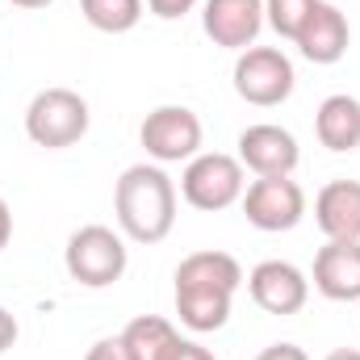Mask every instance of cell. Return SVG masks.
<instances>
[{"mask_svg":"<svg viewBox=\"0 0 360 360\" xmlns=\"http://www.w3.org/2000/svg\"><path fill=\"white\" fill-rule=\"evenodd\" d=\"M243 269L226 252H193L176 264V314L197 335L226 327Z\"/></svg>","mask_w":360,"mask_h":360,"instance_id":"1","label":"cell"},{"mask_svg":"<svg viewBox=\"0 0 360 360\" xmlns=\"http://www.w3.org/2000/svg\"><path fill=\"white\" fill-rule=\"evenodd\" d=\"M113 214L126 239L134 243H164L176 226V184L160 164H134L117 176Z\"/></svg>","mask_w":360,"mask_h":360,"instance_id":"2","label":"cell"},{"mask_svg":"<svg viewBox=\"0 0 360 360\" xmlns=\"http://www.w3.org/2000/svg\"><path fill=\"white\" fill-rule=\"evenodd\" d=\"M89 101L72 89H42L30 109H25V134L30 143L46 147V151H63V147H76L84 134H89Z\"/></svg>","mask_w":360,"mask_h":360,"instance_id":"3","label":"cell"},{"mask_svg":"<svg viewBox=\"0 0 360 360\" xmlns=\"http://www.w3.org/2000/svg\"><path fill=\"white\" fill-rule=\"evenodd\" d=\"M243 188H248V168L222 151L193 155L180 172V197L201 214L231 210L235 201H243Z\"/></svg>","mask_w":360,"mask_h":360,"instance_id":"4","label":"cell"},{"mask_svg":"<svg viewBox=\"0 0 360 360\" xmlns=\"http://www.w3.org/2000/svg\"><path fill=\"white\" fill-rule=\"evenodd\" d=\"M63 264H68V276L80 281L84 289H105L126 272V239L101 222L80 226L63 248Z\"/></svg>","mask_w":360,"mask_h":360,"instance_id":"5","label":"cell"},{"mask_svg":"<svg viewBox=\"0 0 360 360\" xmlns=\"http://www.w3.org/2000/svg\"><path fill=\"white\" fill-rule=\"evenodd\" d=\"M231 80H235V92L248 105L272 109V105H281V101L293 96L297 72H293V63H289L285 51H276V46H248V51H239Z\"/></svg>","mask_w":360,"mask_h":360,"instance_id":"6","label":"cell"},{"mask_svg":"<svg viewBox=\"0 0 360 360\" xmlns=\"http://www.w3.org/2000/svg\"><path fill=\"white\" fill-rule=\"evenodd\" d=\"M139 143L155 164H188L201 155V117L184 105H160L143 117Z\"/></svg>","mask_w":360,"mask_h":360,"instance_id":"7","label":"cell"},{"mask_svg":"<svg viewBox=\"0 0 360 360\" xmlns=\"http://www.w3.org/2000/svg\"><path fill=\"white\" fill-rule=\"evenodd\" d=\"M243 214L256 231H293L306 218V193L293 176H256L243 188Z\"/></svg>","mask_w":360,"mask_h":360,"instance_id":"8","label":"cell"},{"mask_svg":"<svg viewBox=\"0 0 360 360\" xmlns=\"http://www.w3.org/2000/svg\"><path fill=\"white\" fill-rule=\"evenodd\" d=\"M201 30L214 46L248 51L264 30V0H205Z\"/></svg>","mask_w":360,"mask_h":360,"instance_id":"9","label":"cell"},{"mask_svg":"<svg viewBox=\"0 0 360 360\" xmlns=\"http://www.w3.org/2000/svg\"><path fill=\"white\" fill-rule=\"evenodd\" d=\"M248 293H252V302L264 314H281L285 319V314H297L306 306L310 281H306V272L297 269V264H289V260H264L248 276Z\"/></svg>","mask_w":360,"mask_h":360,"instance_id":"10","label":"cell"},{"mask_svg":"<svg viewBox=\"0 0 360 360\" xmlns=\"http://www.w3.org/2000/svg\"><path fill=\"white\" fill-rule=\"evenodd\" d=\"M297 160H302L297 139L285 126L260 122V126H248L239 134V164L256 176H293Z\"/></svg>","mask_w":360,"mask_h":360,"instance_id":"11","label":"cell"},{"mask_svg":"<svg viewBox=\"0 0 360 360\" xmlns=\"http://www.w3.org/2000/svg\"><path fill=\"white\" fill-rule=\"evenodd\" d=\"M348 42H352V30H348V17L335 8V4H314V13L306 17V25L297 30L293 46L302 51L306 63H319V68H331L348 55Z\"/></svg>","mask_w":360,"mask_h":360,"instance_id":"12","label":"cell"},{"mask_svg":"<svg viewBox=\"0 0 360 360\" xmlns=\"http://www.w3.org/2000/svg\"><path fill=\"white\" fill-rule=\"evenodd\" d=\"M314 289L327 302H360V239H327L319 248Z\"/></svg>","mask_w":360,"mask_h":360,"instance_id":"13","label":"cell"},{"mask_svg":"<svg viewBox=\"0 0 360 360\" xmlns=\"http://www.w3.org/2000/svg\"><path fill=\"white\" fill-rule=\"evenodd\" d=\"M314 222L327 239H360V180H331L314 197Z\"/></svg>","mask_w":360,"mask_h":360,"instance_id":"14","label":"cell"},{"mask_svg":"<svg viewBox=\"0 0 360 360\" xmlns=\"http://www.w3.org/2000/svg\"><path fill=\"white\" fill-rule=\"evenodd\" d=\"M314 134L327 151L344 155V151H356L360 147V101L348 92H335L319 105L314 113Z\"/></svg>","mask_w":360,"mask_h":360,"instance_id":"15","label":"cell"},{"mask_svg":"<svg viewBox=\"0 0 360 360\" xmlns=\"http://www.w3.org/2000/svg\"><path fill=\"white\" fill-rule=\"evenodd\" d=\"M176 340H180L176 327H172L168 319H160V314H139V319H130L126 331H122V344L130 348L134 360H164L172 352Z\"/></svg>","mask_w":360,"mask_h":360,"instance_id":"16","label":"cell"},{"mask_svg":"<svg viewBox=\"0 0 360 360\" xmlns=\"http://www.w3.org/2000/svg\"><path fill=\"white\" fill-rule=\"evenodd\" d=\"M80 13L101 34H130L143 21V0H80Z\"/></svg>","mask_w":360,"mask_h":360,"instance_id":"17","label":"cell"},{"mask_svg":"<svg viewBox=\"0 0 360 360\" xmlns=\"http://www.w3.org/2000/svg\"><path fill=\"white\" fill-rule=\"evenodd\" d=\"M314 4L323 0H264V25H272L281 38H297V30L306 25V17L314 13Z\"/></svg>","mask_w":360,"mask_h":360,"instance_id":"18","label":"cell"},{"mask_svg":"<svg viewBox=\"0 0 360 360\" xmlns=\"http://www.w3.org/2000/svg\"><path fill=\"white\" fill-rule=\"evenodd\" d=\"M84 360H134V356L122 344V335H109V340H96L89 352H84Z\"/></svg>","mask_w":360,"mask_h":360,"instance_id":"19","label":"cell"},{"mask_svg":"<svg viewBox=\"0 0 360 360\" xmlns=\"http://www.w3.org/2000/svg\"><path fill=\"white\" fill-rule=\"evenodd\" d=\"M147 8H151L155 17H164V21H176V17H184V13L197 8V0H147Z\"/></svg>","mask_w":360,"mask_h":360,"instance_id":"20","label":"cell"},{"mask_svg":"<svg viewBox=\"0 0 360 360\" xmlns=\"http://www.w3.org/2000/svg\"><path fill=\"white\" fill-rule=\"evenodd\" d=\"M164 360H218V356H214L210 348H201L197 340H176V344H172V352H168Z\"/></svg>","mask_w":360,"mask_h":360,"instance_id":"21","label":"cell"},{"mask_svg":"<svg viewBox=\"0 0 360 360\" xmlns=\"http://www.w3.org/2000/svg\"><path fill=\"white\" fill-rule=\"evenodd\" d=\"M256 360H310V356H306L297 344H272V348H264Z\"/></svg>","mask_w":360,"mask_h":360,"instance_id":"22","label":"cell"},{"mask_svg":"<svg viewBox=\"0 0 360 360\" xmlns=\"http://www.w3.org/2000/svg\"><path fill=\"white\" fill-rule=\"evenodd\" d=\"M13 344H17V319L0 306V352H8Z\"/></svg>","mask_w":360,"mask_h":360,"instance_id":"23","label":"cell"},{"mask_svg":"<svg viewBox=\"0 0 360 360\" xmlns=\"http://www.w3.org/2000/svg\"><path fill=\"white\" fill-rule=\"evenodd\" d=\"M8 239H13V210H8V201L0 197V252L8 248Z\"/></svg>","mask_w":360,"mask_h":360,"instance_id":"24","label":"cell"},{"mask_svg":"<svg viewBox=\"0 0 360 360\" xmlns=\"http://www.w3.org/2000/svg\"><path fill=\"white\" fill-rule=\"evenodd\" d=\"M323 360H360V352L356 348H335V352H327Z\"/></svg>","mask_w":360,"mask_h":360,"instance_id":"25","label":"cell"},{"mask_svg":"<svg viewBox=\"0 0 360 360\" xmlns=\"http://www.w3.org/2000/svg\"><path fill=\"white\" fill-rule=\"evenodd\" d=\"M8 4H17V8H46V4H55V0H8Z\"/></svg>","mask_w":360,"mask_h":360,"instance_id":"26","label":"cell"}]
</instances>
